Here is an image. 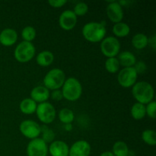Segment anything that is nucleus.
Here are the masks:
<instances>
[{
	"instance_id": "1",
	"label": "nucleus",
	"mask_w": 156,
	"mask_h": 156,
	"mask_svg": "<svg viewBox=\"0 0 156 156\" xmlns=\"http://www.w3.org/2000/svg\"><path fill=\"white\" fill-rule=\"evenodd\" d=\"M107 34L105 24L102 22L86 23L82 28V35L86 41L91 43L101 42Z\"/></svg>"
},
{
	"instance_id": "2",
	"label": "nucleus",
	"mask_w": 156,
	"mask_h": 156,
	"mask_svg": "<svg viewBox=\"0 0 156 156\" xmlns=\"http://www.w3.org/2000/svg\"><path fill=\"white\" fill-rule=\"evenodd\" d=\"M132 94L138 103L146 105L153 101L155 91L150 83L141 81L132 87Z\"/></svg>"
},
{
	"instance_id": "3",
	"label": "nucleus",
	"mask_w": 156,
	"mask_h": 156,
	"mask_svg": "<svg viewBox=\"0 0 156 156\" xmlns=\"http://www.w3.org/2000/svg\"><path fill=\"white\" fill-rule=\"evenodd\" d=\"M63 98L69 101H76L79 100L82 94V86L76 78L70 77L66 79L62 86Z\"/></svg>"
},
{
	"instance_id": "4",
	"label": "nucleus",
	"mask_w": 156,
	"mask_h": 156,
	"mask_svg": "<svg viewBox=\"0 0 156 156\" xmlns=\"http://www.w3.org/2000/svg\"><path fill=\"white\" fill-rule=\"evenodd\" d=\"M66 81V75L63 70L58 68L50 69L44 78V86L48 90H58L62 88Z\"/></svg>"
},
{
	"instance_id": "5",
	"label": "nucleus",
	"mask_w": 156,
	"mask_h": 156,
	"mask_svg": "<svg viewBox=\"0 0 156 156\" xmlns=\"http://www.w3.org/2000/svg\"><path fill=\"white\" fill-rule=\"evenodd\" d=\"M36 50L32 43L22 41L17 45L14 51V56L18 62L26 63L34 57Z\"/></svg>"
},
{
	"instance_id": "6",
	"label": "nucleus",
	"mask_w": 156,
	"mask_h": 156,
	"mask_svg": "<svg viewBox=\"0 0 156 156\" xmlns=\"http://www.w3.org/2000/svg\"><path fill=\"white\" fill-rule=\"evenodd\" d=\"M35 113L38 120L46 125L53 123L56 116L55 108L52 104L47 101L37 105Z\"/></svg>"
},
{
	"instance_id": "7",
	"label": "nucleus",
	"mask_w": 156,
	"mask_h": 156,
	"mask_svg": "<svg viewBox=\"0 0 156 156\" xmlns=\"http://www.w3.org/2000/svg\"><path fill=\"white\" fill-rule=\"evenodd\" d=\"M101 50L107 58L117 57L120 50V41L115 37H105L101 43Z\"/></svg>"
},
{
	"instance_id": "8",
	"label": "nucleus",
	"mask_w": 156,
	"mask_h": 156,
	"mask_svg": "<svg viewBox=\"0 0 156 156\" xmlns=\"http://www.w3.org/2000/svg\"><path fill=\"white\" fill-rule=\"evenodd\" d=\"M138 73L134 67L123 68L117 75V82L119 85L125 88H129L136 83Z\"/></svg>"
},
{
	"instance_id": "9",
	"label": "nucleus",
	"mask_w": 156,
	"mask_h": 156,
	"mask_svg": "<svg viewBox=\"0 0 156 156\" xmlns=\"http://www.w3.org/2000/svg\"><path fill=\"white\" fill-rule=\"evenodd\" d=\"M19 130L26 138L34 140L41 135V126L34 120H25L20 123Z\"/></svg>"
},
{
	"instance_id": "10",
	"label": "nucleus",
	"mask_w": 156,
	"mask_h": 156,
	"mask_svg": "<svg viewBox=\"0 0 156 156\" xmlns=\"http://www.w3.org/2000/svg\"><path fill=\"white\" fill-rule=\"evenodd\" d=\"M27 156H47L48 146L41 138L31 140L27 146Z\"/></svg>"
},
{
	"instance_id": "11",
	"label": "nucleus",
	"mask_w": 156,
	"mask_h": 156,
	"mask_svg": "<svg viewBox=\"0 0 156 156\" xmlns=\"http://www.w3.org/2000/svg\"><path fill=\"white\" fill-rule=\"evenodd\" d=\"M106 14L110 21L114 24L121 22L124 16L123 7L116 1L109 2L106 8Z\"/></svg>"
},
{
	"instance_id": "12",
	"label": "nucleus",
	"mask_w": 156,
	"mask_h": 156,
	"mask_svg": "<svg viewBox=\"0 0 156 156\" xmlns=\"http://www.w3.org/2000/svg\"><path fill=\"white\" fill-rule=\"evenodd\" d=\"M77 16L73 10H65L61 13L59 18V24L62 29L65 30H71L77 24Z\"/></svg>"
},
{
	"instance_id": "13",
	"label": "nucleus",
	"mask_w": 156,
	"mask_h": 156,
	"mask_svg": "<svg viewBox=\"0 0 156 156\" xmlns=\"http://www.w3.org/2000/svg\"><path fill=\"white\" fill-rule=\"evenodd\" d=\"M91 145L85 140H78L72 145L69 151V156H89Z\"/></svg>"
},
{
	"instance_id": "14",
	"label": "nucleus",
	"mask_w": 156,
	"mask_h": 156,
	"mask_svg": "<svg viewBox=\"0 0 156 156\" xmlns=\"http://www.w3.org/2000/svg\"><path fill=\"white\" fill-rule=\"evenodd\" d=\"M69 147L62 140H54L48 146V152L51 156H69Z\"/></svg>"
},
{
	"instance_id": "15",
	"label": "nucleus",
	"mask_w": 156,
	"mask_h": 156,
	"mask_svg": "<svg viewBox=\"0 0 156 156\" xmlns=\"http://www.w3.org/2000/svg\"><path fill=\"white\" fill-rule=\"evenodd\" d=\"M18 41V33L15 29L5 28L0 32V44L4 47H11Z\"/></svg>"
},
{
	"instance_id": "16",
	"label": "nucleus",
	"mask_w": 156,
	"mask_h": 156,
	"mask_svg": "<svg viewBox=\"0 0 156 156\" xmlns=\"http://www.w3.org/2000/svg\"><path fill=\"white\" fill-rule=\"evenodd\" d=\"M50 95V90L44 85H38L34 87L30 91V98L36 103H44L49 99Z\"/></svg>"
},
{
	"instance_id": "17",
	"label": "nucleus",
	"mask_w": 156,
	"mask_h": 156,
	"mask_svg": "<svg viewBox=\"0 0 156 156\" xmlns=\"http://www.w3.org/2000/svg\"><path fill=\"white\" fill-rule=\"evenodd\" d=\"M117 58L118 59L120 66H122L124 68L133 67L136 62V58L135 55L129 51L121 52L119 53Z\"/></svg>"
},
{
	"instance_id": "18",
	"label": "nucleus",
	"mask_w": 156,
	"mask_h": 156,
	"mask_svg": "<svg viewBox=\"0 0 156 156\" xmlns=\"http://www.w3.org/2000/svg\"><path fill=\"white\" fill-rule=\"evenodd\" d=\"M54 61V55L49 50H44L36 56V62L40 66L47 67L51 65Z\"/></svg>"
},
{
	"instance_id": "19",
	"label": "nucleus",
	"mask_w": 156,
	"mask_h": 156,
	"mask_svg": "<svg viewBox=\"0 0 156 156\" xmlns=\"http://www.w3.org/2000/svg\"><path fill=\"white\" fill-rule=\"evenodd\" d=\"M37 107V105L34 101L32 100L30 98H27L23 99L20 102L19 109L21 113L29 115V114H33L36 112Z\"/></svg>"
},
{
	"instance_id": "20",
	"label": "nucleus",
	"mask_w": 156,
	"mask_h": 156,
	"mask_svg": "<svg viewBox=\"0 0 156 156\" xmlns=\"http://www.w3.org/2000/svg\"><path fill=\"white\" fill-rule=\"evenodd\" d=\"M112 31L117 37H125L128 36L130 33V27L126 23L121 21V22L114 24Z\"/></svg>"
},
{
	"instance_id": "21",
	"label": "nucleus",
	"mask_w": 156,
	"mask_h": 156,
	"mask_svg": "<svg viewBox=\"0 0 156 156\" xmlns=\"http://www.w3.org/2000/svg\"><path fill=\"white\" fill-rule=\"evenodd\" d=\"M131 43L134 48L137 50H143L149 44V37L144 34H136L133 37Z\"/></svg>"
},
{
	"instance_id": "22",
	"label": "nucleus",
	"mask_w": 156,
	"mask_h": 156,
	"mask_svg": "<svg viewBox=\"0 0 156 156\" xmlns=\"http://www.w3.org/2000/svg\"><path fill=\"white\" fill-rule=\"evenodd\" d=\"M130 114L133 118L136 120H140L144 118L146 115V105L136 102L132 106Z\"/></svg>"
},
{
	"instance_id": "23",
	"label": "nucleus",
	"mask_w": 156,
	"mask_h": 156,
	"mask_svg": "<svg viewBox=\"0 0 156 156\" xmlns=\"http://www.w3.org/2000/svg\"><path fill=\"white\" fill-rule=\"evenodd\" d=\"M129 152V148L125 142H116L112 147V153L114 156H128Z\"/></svg>"
},
{
	"instance_id": "24",
	"label": "nucleus",
	"mask_w": 156,
	"mask_h": 156,
	"mask_svg": "<svg viewBox=\"0 0 156 156\" xmlns=\"http://www.w3.org/2000/svg\"><path fill=\"white\" fill-rule=\"evenodd\" d=\"M59 119L63 124L72 123L75 119L74 113L69 108H62L59 112Z\"/></svg>"
},
{
	"instance_id": "25",
	"label": "nucleus",
	"mask_w": 156,
	"mask_h": 156,
	"mask_svg": "<svg viewBox=\"0 0 156 156\" xmlns=\"http://www.w3.org/2000/svg\"><path fill=\"white\" fill-rule=\"evenodd\" d=\"M142 140L146 144L154 146L156 145V133L153 129H146L142 133Z\"/></svg>"
},
{
	"instance_id": "26",
	"label": "nucleus",
	"mask_w": 156,
	"mask_h": 156,
	"mask_svg": "<svg viewBox=\"0 0 156 156\" xmlns=\"http://www.w3.org/2000/svg\"><path fill=\"white\" fill-rule=\"evenodd\" d=\"M120 63L117 57L108 58L105 61V69L109 73H117L120 69Z\"/></svg>"
},
{
	"instance_id": "27",
	"label": "nucleus",
	"mask_w": 156,
	"mask_h": 156,
	"mask_svg": "<svg viewBox=\"0 0 156 156\" xmlns=\"http://www.w3.org/2000/svg\"><path fill=\"white\" fill-rule=\"evenodd\" d=\"M21 37L24 41L31 43L36 37V30L32 26H26L21 31Z\"/></svg>"
},
{
	"instance_id": "28",
	"label": "nucleus",
	"mask_w": 156,
	"mask_h": 156,
	"mask_svg": "<svg viewBox=\"0 0 156 156\" xmlns=\"http://www.w3.org/2000/svg\"><path fill=\"white\" fill-rule=\"evenodd\" d=\"M41 133L42 134V139L46 143H51L52 142L54 141L55 139V133L53 132V129L49 128L46 125L41 126Z\"/></svg>"
},
{
	"instance_id": "29",
	"label": "nucleus",
	"mask_w": 156,
	"mask_h": 156,
	"mask_svg": "<svg viewBox=\"0 0 156 156\" xmlns=\"http://www.w3.org/2000/svg\"><path fill=\"white\" fill-rule=\"evenodd\" d=\"M73 12L76 16H83V15H86L88 12V5L85 2H78L77 4L75 5L74 9H73Z\"/></svg>"
},
{
	"instance_id": "30",
	"label": "nucleus",
	"mask_w": 156,
	"mask_h": 156,
	"mask_svg": "<svg viewBox=\"0 0 156 156\" xmlns=\"http://www.w3.org/2000/svg\"><path fill=\"white\" fill-rule=\"evenodd\" d=\"M155 112H156V102L155 101L149 102L146 106V113L150 118H155Z\"/></svg>"
},
{
	"instance_id": "31",
	"label": "nucleus",
	"mask_w": 156,
	"mask_h": 156,
	"mask_svg": "<svg viewBox=\"0 0 156 156\" xmlns=\"http://www.w3.org/2000/svg\"><path fill=\"white\" fill-rule=\"evenodd\" d=\"M50 97L52 98V99L54 101H61L62 98H63V96H62V91L59 89L58 90H54L51 92Z\"/></svg>"
},
{
	"instance_id": "32",
	"label": "nucleus",
	"mask_w": 156,
	"mask_h": 156,
	"mask_svg": "<svg viewBox=\"0 0 156 156\" xmlns=\"http://www.w3.org/2000/svg\"><path fill=\"white\" fill-rule=\"evenodd\" d=\"M134 69H136V73H138V75L140 73H143L146 70V65L142 61H140L138 62H136V64L134 65Z\"/></svg>"
},
{
	"instance_id": "33",
	"label": "nucleus",
	"mask_w": 156,
	"mask_h": 156,
	"mask_svg": "<svg viewBox=\"0 0 156 156\" xmlns=\"http://www.w3.org/2000/svg\"><path fill=\"white\" fill-rule=\"evenodd\" d=\"M67 1L66 0H50L48 3L53 8H61L66 4Z\"/></svg>"
},
{
	"instance_id": "34",
	"label": "nucleus",
	"mask_w": 156,
	"mask_h": 156,
	"mask_svg": "<svg viewBox=\"0 0 156 156\" xmlns=\"http://www.w3.org/2000/svg\"><path fill=\"white\" fill-rule=\"evenodd\" d=\"M156 40H155V35H154L152 38L149 39V43H150V44L152 45V48L155 49V44H156Z\"/></svg>"
},
{
	"instance_id": "35",
	"label": "nucleus",
	"mask_w": 156,
	"mask_h": 156,
	"mask_svg": "<svg viewBox=\"0 0 156 156\" xmlns=\"http://www.w3.org/2000/svg\"><path fill=\"white\" fill-rule=\"evenodd\" d=\"M65 126H64V129H65L66 131H67V132H69V131H71L72 129H73V124L72 123H67V124H64Z\"/></svg>"
},
{
	"instance_id": "36",
	"label": "nucleus",
	"mask_w": 156,
	"mask_h": 156,
	"mask_svg": "<svg viewBox=\"0 0 156 156\" xmlns=\"http://www.w3.org/2000/svg\"><path fill=\"white\" fill-rule=\"evenodd\" d=\"M100 156H114V154L112 153V152H110V151H106V152H104L101 154Z\"/></svg>"
}]
</instances>
